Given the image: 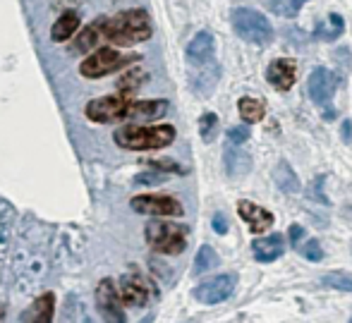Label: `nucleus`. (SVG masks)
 I'll return each mask as SVG.
<instances>
[{"label":"nucleus","mask_w":352,"mask_h":323,"mask_svg":"<svg viewBox=\"0 0 352 323\" xmlns=\"http://www.w3.org/2000/svg\"><path fill=\"white\" fill-rule=\"evenodd\" d=\"M151 36V19L144 10H125L103 19V38L116 46H135Z\"/></svg>","instance_id":"obj_1"},{"label":"nucleus","mask_w":352,"mask_h":323,"mask_svg":"<svg viewBox=\"0 0 352 323\" xmlns=\"http://www.w3.org/2000/svg\"><path fill=\"white\" fill-rule=\"evenodd\" d=\"M175 142V127L156 125V127H140L127 125L116 132V144L132 151H153V148H166Z\"/></svg>","instance_id":"obj_2"},{"label":"nucleus","mask_w":352,"mask_h":323,"mask_svg":"<svg viewBox=\"0 0 352 323\" xmlns=\"http://www.w3.org/2000/svg\"><path fill=\"white\" fill-rule=\"evenodd\" d=\"M146 242L158 254H180L187 247V227L170 221H151L146 225Z\"/></svg>","instance_id":"obj_3"},{"label":"nucleus","mask_w":352,"mask_h":323,"mask_svg":"<svg viewBox=\"0 0 352 323\" xmlns=\"http://www.w3.org/2000/svg\"><path fill=\"white\" fill-rule=\"evenodd\" d=\"M230 19H232V29H235V34L242 41L264 46V43H269L271 38H274V27H271L269 19L261 12H256V10L237 8V10H232Z\"/></svg>","instance_id":"obj_4"},{"label":"nucleus","mask_w":352,"mask_h":323,"mask_svg":"<svg viewBox=\"0 0 352 323\" xmlns=\"http://www.w3.org/2000/svg\"><path fill=\"white\" fill-rule=\"evenodd\" d=\"M130 108H132V98L127 93H116V96H103L87 103L84 113H87V118L91 122L108 125V122L130 120Z\"/></svg>","instance_id":"obj_5"},{"label":"nucleus","mask_w":352,"mask_h":323,"mask_svg":"<svg viewBox=\"0 0 352 323\" xmlns=\"http://www.w3.org/2000/svg\"><path fill=\"white\" fill-rule=\"evenodd\" d=\"M135 60H140V56H122L116 48H98L87 60H82L79 72L89 79H98V77H106V74L116 72V69L125 67V65H132Z\"/></svg>","instance_id":"obj_6"},{"label":"nucleus","mask_w":352,"mask_h":323,"mask_svg":"<svg viewBox=\"0 0 352 323\" xmlns=\"http://www.w3.org/2000/svg\"><path fill=\"white\" fill-rule=\"evenodd\" d=\"M132 211L142 216H161V218H175L182 216V203L173 197H161V194H140L130 201Z\"/></svg>","instance_id":"obj_7"},{"label":"nucleus","mask_w":352,"mask_h":323,"mask_svg":"<svg viewBox=\"0 0 352 323\" xmlns=\"http://www.w3.org/2000/svg\"><path fill=\"white\" fill-rule=\"evenodd\" d=\"M235 285H237L235 273H223V276H216L211 280L197 285L195 297L201 304H221V302L230 300L232 292H235Z\"/></svg>","instance_id":"obj_8"},{"label":"nucleus","mask_w":352,"mask_h":323,"mask_svg":"<svg viewBox=\"0 0 352 323\" xmlns=\"http://www.w3.org/2000/svg\"><path fill=\"white\" fill-rule=\"evenodd\" d=\"M151 290H153L151 282L137 271L125 273V276L120 278V282H118V292H120L122 302H125L127 307H146L153 295Z\"/></svg>","instance_id":"obj_9"},{"label":"nucleus","mask_w":352,"mask_h":323,"mask_svg":"<svg viewBox=\"0 0 352 323\" xmlns=\"http://www.w3.org/2000/svg\"><path fill=\"white\" fill-rule=\"evenodd\" d=\"M122 297L118 292L113 280H101L96 287V307L106 321H125V309H122Z\"/></svg>","instance_id":"obj_10"},{"label":"nucleus","mask_w":352,"mask_h":323,"mask_svg":"<svg viewBox=\"0 0 352 323\" xmlns=\"http://www.w3.org/2000/svg\"><path fill=\"white\" fill-rule=\"evenodd\" d=\"M336 89H338V77L336 72L326 67H316L309 77V96L316 106H326L333 98Z\"/></svg>","instance_id":"obj_11"},{"label":"nucleus","mask_w":352,"mask_h":323,"mask_svg":"<svg viewBox=\"0 0 352 323\" xmlns=\"http://www.w3.org/2000/svg\"><path fill=\"white\" fill-rule=\"evenodd\" d=\"M295 63L287 60V58H278V60H274L269 65V69H266V79H269L271 87L280 89V91H287V89L295 84Z\"/></svg>","instance_id":"obj_12"},{"label":"nucleus","mask_w":352,"mask_h":323,"mask_svg":"<svg viewBox=\"0 0 352 323\" xmlns=\"http://www.w3.org/2000/svg\"><path fill=\"white\" fill-rule=\"evenodd\" d=\"M237 211H240L242 221L252 227V232H266L274 225V213H269L266 208L256 206V203H252V201H240Z\"/></svg>","instance_id":"obj_13"},{"label":"nucleus","mask_w":352,"mask_h":323,"mask_svg":"<svg viewBox=\"0 0 352 323\" xmlns=\"http://www.w3.org/2000/svg\"><path fill=\"white\" fill-rule=\"evenodd\" d=\"M252 252H254L256 261L271 263V261H276V258L283 256V252H285V242H283V237L278 235V232H274V235L259 237V240L252 242Z\"/></svg>","instance_id":"obj_14"},{"label":"nucleus","mask_w":352,"mask_h":323,"mask_svg":"<svg viewBox=\"0 0 352 323\" xmlns=\"http://www.w3.org/2000/svg\"><path fill=\"white\" fill-rule=\"evenodd\" d=\"M187 60L192 65H206L213 60V36L209 32H199L187 46Z\"/></svg>","instance_id":"obj_15"},{"label":"nucleus","mask_w":352,"mask_h":323,"mask_svg":"<svg viewBox=\"0 0 352 323\" xmlns=\"http://www.w3.org/2000/svg\"><path fill=\"white\" fill-rule=\"evenodd\" d=\"M53 309H56V297L51 292L41 295L38 300H34V304L22 314V321H36V323H48L53 319Z\"/></svg>","instance_id":"obj_16"},{"label":"nucleus","mask_w":352,"mask_h":323,"mask_svg":"<svg viewBox=\"0 0 352 323\" xmlns=\"http://www.w3.org/2000/svg\"><path fill=\"white\" fill-rule=\"evenodd\" d=\"M168 111V101H132L130 120H158Z\"/></svg>","instance_id":"obj_17"},{"label":"nucleus","mask_w":352,"mask_h":323,"mask_svg":"<svg viewBox=\"0 0 352 323\" xmlns=\"http://www.w3.org/2000/svg\"><path fill=\"white\" fill-rule=\"evenodd\" d=\"M226 168H228V172H230L232 177L247 175V172L252 170V156H250V153H245V151H240V148L228 146L226 148Z\"/></svg>","instance_id":"obj_18"},{"label":"nucleus","mask_w":352,"mask_h":323,"mask_svg":"<svg viewBox=\"0 0 352 323\" xmlns=\"http://www.w3.org/2000/svg\"><path fill=\"white\" fill-rule=\"evenodd\" d=\"M103 36V19H96V22L91 24V27H87L82 34L77 36V41H74L72 51L74 53H87L91 51L94 46H96L98 41H101Z\"/></svg>","instance_id":"obj_19"},{"label":"nucleus","mask_w":352,"mask_h":323,"mask_svg":"<svg viewBox=\"0 0 352 323\" xmlns=\"http://www.w3.org/2000/svg\"><path fill=\"white\" fill-rule=\"evenodd\" d=\"M79 29V14L77 12H65L58 17V22L51 29V38L53 41H67L74 32Z\"/></svg>","instance_id":"obj_20"},{"label":"nucleus","mask_w":352,"mask_h":323,"mask_svg":"<svg viewBox=\"0 0 352 323\" xmlns=\"http://www.w3.org/2000/svg\"><path fill=\"white\" fill-rule=\"evenodd\" d=\"M274 180H276V185H278L285 194H297V192H300V180H297L295 170H292V168L287 166L285 161H280L278 166H276Z\"/></svg>","instance_id":"obj_21"},{"label":"nucleus","mask_w":352,"mask_h":323,"mask_svg":"<svg viewBox=\"0 0 352 323\" xmlns=\"http://www.w3.org/2000/svg\"><path fill=\"white\" fill-rule=\"evenodd\" d=\"M343 29H345L343 17L340 14H331L326 22H319V27L314 29V36L319 41H333V38H338L343 34Z\"/></svg>","instance_id":"obj_22"},{"label":"nucleus","mask_w":352,"mask_h":323,"mask_svg":"<svg viewBox=\"0 0 352 323\" xmlns=\"http://www.w3.org/2000/svg\"><path fill=\"white\" fill-rule=\"evenodd\" d=\"M237 108H240V118L245 122H259L264 118V101H259V98L242 96Z\"/></svg>","instance_id":"obj_23"},{"label":"nucleus","mask_w":352,"mask_h":323,"mask_svg":"<svg viewBox=\"0 0 352 323\" xmlns=\"http://www.w3.org/2000/svg\"><path fill=\"white\" fill-rule=\"evenodd\" d=\"M144 77H146V72H144V69H130V72L122 74V77L118 79V91L130 96V93H135L137 89L144 84Z\"/></svg>","instance_id":"obj_24"},{"label":"nucleus","mask_w":352,"mask_h":323,"mask_svg":"<svg viewBox=\"0 0 352 323\" xmlns=\"http://www.w3.org/2000/svg\"><path fill=\"white\" fill-rule=\"evenodd\" d=\"M326 287L331 290H340V292H352V276L350 273H343V271H333V273H326L321 278Z\"/></svg>","instance_id":"obj_25"},{"label":"nucleus","mask_w":352,"mask_h":323,"mask_svg":"<svg viewBox=\"0 0 352 323\" xmlns=\"http://www.w3.org/2000/svg\"><path fill=\"white\" fill-rule=\"evenodd\" d=\"M218 266V254L211 249L209 245H204L199 252H197V258H195V273L199 276V273H206L211 271V268Z\"/></svg>","instance_id":"obj_26"},{"label":"nucleus","mask_w":352,"mask_h":323,"mask_svg":"<svg viewBox=\"0 0 352 323\" xmlns=\"http://www.w3.org/2000/svg\"><path fill=\"white\" fill-rule=\"evenodd\" d=\"M274 12L285 14V17H295L300 12V8L307 3V0H264Z\"/></svg>","instance_id":"obj_27"},{"label":"nucleus","mask_w":352,"mask_h":323,"mask_svg":"<svg viewBox=\"0 0 352 323\" xmlns=\"http://www.w3.org/2000/svg\"><path fill=\"white\" fill-rule=\"evenodd\" d=\"M216 132H218V115H216V113H204V115L199 118L201 139H204V142H213Z\"/></svg>","instance_id":"obj_28"},{"label":"nucleus","mask_w":352,"mask_h":323,"mask_svg":"<svg viewBox=\"0 0 352 323\" xmlns=\"http://www.w3.org/2000/svg\"><path fill=\"white\" fill-rule=\"evenodd\" d=\"M300 252H302V256L309 258V261H321V258H324V252H321V245H319V242H316V240L305 242V245L300 247Z\"/></svg>","instance_id":"obj_29"},{"label":"nucleus","mask_w":352,"mask_h":323,"mask_svg":"<svg viewBox=\"0 0 352 323\" xmlns=\"http://www.w3.org/2000/svg\"><path fill=\"white\" fill-rule=\"evenodd\" d=\"M166 180H168L166 172H142V175L135 177L137 185H161Z\"/></svg>","instance_id":"obj_30"},{"label":"nucleus","mask_w":352,"mask_h":323,"mask_svg":"<svg viewBox=\"0 0 352 323\" xmlns=\"http://www.w3.org/2000/svg\"><path fill=\"white\" fill-rule=\"evenodd\" d=\"M247 139H250V129H247L245 125H242V127H230V129H228V142L235 144V146H237V144H245Z\"/></svg>","instance_id":"obj_31"},{"label":"nucleus","mask_w":352,"mask_h":323,"mask_svg":"<svg viewBox=\"0 0 352 323\" xmlns=\"http://www.w3.org/2000/svg\"><path fill=\"white\" fill-rule=\"evenodd\" d=\"M213 230H216L218 235H226L228 232V221L223 213H216V216H213Z\"/></svg>","instance_id":"obj_32"},{"label":"nucleus","mask_w":352,"mask_h":323,"mask_svg":"<svg viewBox=\"0 0 352 323\" xmlns=\"http://www.w3.org/2000/svg\"><path fill=\"white\" fill-rule=\"evenodd\" d=\"M287 235H290L292 247H300V240H302V235H305V230H302V225H290Z\"/></svg>","instance_id":"obj_33"},{"label":"nucleus","mask_w":352,"mask_h":323,"mask_svg":"<svg viewBox=\"0 0 352 323\" xmlns=\"http://www.w3.org/2000/svg\"><path fill=\"white\" fill-rule=\"evenodd\" d=\"M321 185H324V175H319L316 177V190H314V199H319V201H329V199L324 197V194H321Z\"/></svg>","instance_id":"obj_34"},{"label":"nucleus","mask_w":352,"mask_h":323,"mask_svg":"<svg viewBox=\"0 0 352 323\" xmlns=\"http://www.w3.org/2000/svg\"><path fill=\"white\" fill-rule=\"evenodd\" d=\"M343 142L345 144L352 142V125H350V122H343Z\"/></svg>","instance_id":"obj_35"}]
</instances>
